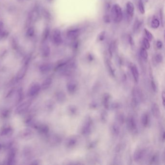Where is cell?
Listing matches in <instances>:
<instances>
[{
	"mask_svg": "<svg viewBox=\"0 0 165 165\" xmlns=\"http://www.w3.org/2000/svg\"><path fill=\"white\" fill-rule=\"evenodd\" d=\"M111 13L112 18L115 22L119 23L122 20V9L118 4H115L113 6L111 9Z\"/></svg>",
	"mask_w": 165,
	"mask_h": 165,
	"instance_id": "6da1fadb",
	"label": "cell"
},
{
	"mask_svg": "<svg viewBox=\"0 0 165 165\" xmlns=\"http://www.w3.org/2000/svg\"><path fill=\"white\" fill-rule=\"evenodd\" d=\"M41 89V85L38 82H34L30 86L27 95L29 97H34L39 92Z\"/></svg>",
	"mask_w": 165,
	"mask_h": 165,
	"instance_id": "7a4b0ae2",
	"label": "cell"
},
{
	"mask_svg": "<svg viewBox=\"0 0 165 165\" xmlns=\"http://www.w3.org/2000/svg\"><path fill=\"white\" fill-rule=\"evenodd\" d=\"M127 125L129 130L133 134L138 133L137 124L134 117L132 115L129 116L127 119Z\"/></svg>",
	"mask_w": 165,
	"mask_h": 165,
	"instance_id": "3957f363",
	"label": "cell"
},
{
	"mask_svg": "<svg viewBox=\"0 0 165 165\" xmlns=\"http://www.w3.org/2000/svg\"><path fill=\"white\" fill-rule=\"evenodd\" d=\"M31 102L30 100H27L23 102H21L15 110V113L17 114H21L25 112L31 106Z\"/></svg>",
	"mask_w": 165,
	"mask_h": 165,
	"instance_id": "277c9868",
	"label": "cell"
},
{
	"mask_svg": "<svg viewBox=\"0 0 165 165\" xmlns=\"http://www.w3.org/2000/svg\"><path fill=\"white\" fill-rule=\"evenodd\" d=\"M92 126L93 123L92 120L90 118L87 119L81 129L82 134L84 136H87L90 134L92 132Z\"/></svg>",
	"mask_w": 165,
	"mask_h": 165,
	"instance_id": "5b68a950",
	"label": "cell"
},
{
	"mask_svg": "<svg viewBox=\"0 0 165 165\" xmlns=\"http://www.w3.org/2000/svg\"><path fill=\"white\" fill-rule=\"evenodd\" d=\"M52 40L54 44L56 46H59L62 43L61 31L58 29H54L52 34Z\"/></svg>",
	"mask_w": 165,
	"mask_h": 165,
	"instance_id": "8992f818",
	"label": "cell"
},
{
	"mask_svg": "<svg viewBox=\"0 0 165 165\" xmlns=\"http://www.w3.org/2000/svg\"><path fill=\"white\" fill-rule=\"evenodd\" d=\"M142 96V95L141 90L138 88H134L132 91V99L133 102L136 106L140 104Z\"/></svg>",
	"mask_w": 165,
	"mask_h": 165,
	"instance_id": "52a82bcc",
	"label": "cell"
},
{
	"mask_svg": "<svg viewBox=\"0 0 165 165\" xmlns=\"http://www.w3.org/2000/svg\"><path fill=\"white\" fill-rule=\"evenodd\" d=\"M67 91L71 94H73L77 91L78 88V84L75 80L69 81L67 84Z\"/></svg>",
	"mask_w": 165,
	"mask_h": 165,
	"instance_id": "ba28073f",
	"label": "cell"
},
{
	"mask_svg": "<svg viewBox=\"0 0 165 165\" xmlns=\"http://www.w3.org/2000/svg\"><path fill=\"white\" fill-rule=\"evenodd\" d=\"M34 135V132L31 129L26 128L22 130L19 133V136L21 139H28L31 138Z\"/></svg>",
	"mask_w": 165,
	"mask_h": 165,
	"instance_id": "9c48e42d",
	"label": "cell"
},
{
	"mask_svg": "<svg viewBox=\"0 0 165 165\" xmlns=\"http://www.w3.org/2000/svg\"><path fill=\"white\" fill-rule=\"evenodd\" d=\"M80 34V30L79 29L75 28L70 29L67 31V36L70 39H76Z\"/></svg>",
	"mask_w": 165,
	"mask_h": 165,
	"instance_id": "30bf717a",
	"label": "cell"
},
{
	"mask_svg": "<svg viewBox=\"0 0 165 165\" xmlns=\"http://www.w3.org/2000/svg\"><path fill=\"white\" fill-rule=\"evenodd\" d=\"M16 161V151L14 149L10 150L8 153V157L6 160V164L7 165H14Z\"/></svg>",
	"mask_w": 165,
	"mask_h": 165,
	"instance_id": "8fae6325",
	"label": "cell"
},
{
	"mask_svg": "<svg viewBox=\"0 0 165 165\" xmlns=\"http://www.w3.org/2000/svg\"><path fill=\"white\" fill-rule=\"evenodd\" d=\"M145 154V151L144 149H141L137 150L134 154V159L135 161L138 162L141 161L144 157Z\"/></svg>",
	"mask_w": 165,
	"mask_h": 165,
	"instance_id": "7c38bea8",
	"label": "cell"
},
{
	"mask_svg": "<svg viewBox=\"0 0 165 165\" xmlns=\"http://www.w3.org/2000/svg\"><path fill=\"white\" fill-rule=\"evenodd\" d=\"M151 110L154 117L156 119H159L161 116V111L159 105L156 103H153L152 106Z\"/></svg>",
	"mask_w": 165,
	"mask_h": 165,
	"instance_id": "4fadbf2b",
	"label": "cell"
},
{
	"mask_svg": "<svg viewBox=\"0 0 165 165\" xmlns=\"http://www.w3.org/2000/svg\"><path fill=\"white\" fill-rule=\"evenodd\" d=\"M126 12L128 18H131L133 17L134 13V6L133 4L130 2L128 1L126 4Z\"/></svg>",
	"mask_w": 165,
	"mask_h": 165,
	"instance_id": "5bb4252c",
	"label": "cell"
},
{
	"mask_svg": "<svg viewBox=\"0 0 165 165\" xmlns=\"http://www.w3.org/2000/svg\"><path fill=\"white\" fill-rule=\"evenodd\" d=\"M41 54L43 57L47 58L49 56L50 54V49L47 45H43L40 49Z\"/></svg>",
	"mask_w": 165,
	"mask_h": 165,
	"instance_id": "9a60e30c",
	"label": "cell"
},
{
	"mask_svg": "<svg viewBox=\"0 0 165 165\" xmlns=\"http://www.w3.org/2000/svg\"><path fill=\"white\" fill-rule=\"evenodd\" d=\"M27 71V65H24L18 71L16 75V79L18 80H22L25 76Z\"/></svg>",
	"mask_w": 165,
	"mask_h": 165,
	"instance_id": "2e32d148",
	"label": "cell"
},
{
	"mask_svg": "<svg viewBox=\"0 0 165 165\" xmlns=\"http://www.w3.org/2000/svg\"><path fill=\"white\" fill-rule=\"evenodd\" d=\"M55 98L58 102L62 103L65 101L67 97L65 93L62 91H58L55 94Z\"/></svg>",
	"mask_w": 165,
	"mask_h": 165,
	"instance_id": "e0dca14e",
	"label": "cell"
},
{
	"mask_svg": "<svg viewBox=\"0 0 165 165\" xmlns=\"http://www.w3.org/2000/svg\"><path fill=\"white\" fill-rule=\"evenodd\" d=\"M13 129L10 126H5L0 130V136H7L11 134Z\"/></svg>",
	"mask_w": 165,
	"mask_h": 165,
	"instance_id": "ac0fdd59",
	"label": "cell"
},
{
	"mask_svg": "<svg viewBox=\"0 0 165 165\" xmlns=\"http://www.w3.org/2000/svg\"><path fill=\"white\" fill-rule=\"evenodd\" d=\"M131 71L135 82H138L139 80V77H140V74L137 67L135 65H132L131 67Z\"/></svg>",
	"mask_w": 165,
	"mask_h": 165,
	"instance_id": "d6986e66",
	"label": "cell"
},
{
	"mask_svg": "<svg viewBox=\"0 0 165 165\" xmlns=\"http://www.w3.org/2000/svg\"><path fill=\"white\" fill-rule=\"evenodd\" d=\"M52 83V79L51 78H48L44 80L41 85V88L43 90H46L48 89L51 85Z\"/></svg>",
	"mask_w": 165,
	"mask_h": 165,
	"instance_id": "ffe728a7",
	"label": "cell"
},
{
	"mask_svg": "<svg viewBox=\"0 0 165 165\" xmlns=\"http://www.w3.org/2000/svg\"><path fill=\"white\" fill-rule=\"evenodd\" d=\"M52 68L51 65L49 63H44L41 65L39 67V71L42 73H47L49 72Z\"/></svg>",
	"mask_w": 165,
	"mask_h": 165,
	"instance_id": "44dd1931",
	"label": "cell"
},
{
	"mask_svg": "<svg viewBox=\"0 0 165 165\" xmlns=\"http://www.w3.org/2000/svg\"><path fill=\"white\" fill-rule=\"evenodd\" d=\"M36 129H37L42 134L45 135L48 134L49 130L48 126L45 124H41V125L38 124Z\"/></svg>",
	"mask_w": 165,
	"mask_h": 165,
	"instance_id": "7402d4cb",
	"label": "cell"
},
{
	"mask_svg": "<svg viewBox=\"0 0 165 165\" xmlns=\"http://www.w3.org/2000/svg\"><path fill=\"white\" fill-rule=\"evenodd\" d=\"M110 95L109 93L104 94L103 97V103L104 106L106 109H109L110 107Z\"/></svg>",
	"mask_w": 165,
	"mask_h": 165,
	"instance_id": "603a6c76",
	"label": "cell"
},
{
	"mask_svg": "<svg viewBox=\"0 0 165 165\" xmlns=\"http://www.w3.org/2000/svg\"><path fill=\"white\" fill-rule=\"evenodd\" d=\"M24 98V95L23 89L22 88H20L17 91V99H16L17 103L19 104L22 101Z\"/></svg>",
	"mask_w": 165,
	"mask_h": 165,
	"instance_id": "cb8c5ba5",
	"label": "cell"
},
{
	"mask_svg": "<svg viewBox=\"0 0 165 165\" xmlns=\"http://www.w3.org/2000/svg\"><path fill=\"white\" fill-rule=\"evenodd\" d=\"M150 117L147 113H144L141 117V123L144 127H147L150 123Z\"/></svg>",
	"mask_w": 165,
	"mask_h": 165,
	"instance_id": "d4e9b609",
	"label": "cell"
},
{
	"mask_svg": "<svg viewBox=\"0 0 165 165\" xmlns=\"http://www.w3.org/2000/svg\"><path fill=\"white\" fill-rule=\"evenodd\" d=\"M77 139L76 138L71 137L67 140L66 142V145L68 148H73L76 146L77 143Z\"/></svg>",
	"mask_w": 165,
	"mask_h": 165,
	"instance_id": "484cf974",
	"label": "cell"
},
{
	"mask_svg": "<svg viewBox=\"0 0 165 165\" xmlns=\"http://www.w3.org/2000/svg\"><path fill=\"white\" fill-rule=\"evenodd\" d=\"M111 131L112 134L114 135L115 136H118L120 133V128L118 124L116 123H113L111 126Z\"/></svg>",
	"mask_w": 165,
	"mask_h": 165,
	"instance_id": "4316f807",
	"label": "cell"
},
{
	"mask_svg": "<svg viewBox=\"0 0 165 165\" xmlns=\"http://www.w3.org/2000/svg\"><path fill=\"white\" fill-rule=\"evenodd\" d=\"M106 64L107 65V67L108 68L109 71L110 73V75H111L112 77H114L115 76V70L114 69L112 66V64L111 63V62L110 61V60L109 59H107L106 61Z\"/></svg>",
	"mask_w": 165,
	"mask_h": 165,
	"instance_id": "83f0119b",
	"label": "cell"
},
{
	"mask_svg": "<svg viewBox=\"0 0 165 165\" xmlns=\"http://www.w3.org/2000/svg\"><path fill=\"white\" fill-rule=\"evenodd\" d=\"M10 44L12 46V48L14 49H16L18 47V39L16 37H13L11 39Z\"/></svg>",
	"mask_w": 165,
	"mask_h": 165,
	"instance_id": "f1b7e54d",
	"label": "cell"
},
{
	"mask_svg": "<svg viewBox=\"0 0 165 165\" xmlns=\"http://www.w3.org/2000/svg\"><path fill=\"white\" fill-rule=\"evenodd\" d=\"M140 55L141 57L145 60H146L148 57V54L146 49L144 47H141L140 49Z\"/></svg>",
	"mask_w": 165,
	"mask_h": 165,
	"instance_id": "f546056e",
	"label": "cell"
},
{
	"mask_svg": "<svg viewBox=\"0 0 165 165\" xmlns=\"http://www.w3.org/2000/svg\"><path fill=\"white\" fill-rule=\"evenodd\" d=\"M160 21L159 20L156 18H154L153 19L151 22V27L153 29H157L160 26Z\"/></svg>",
	"mask_w": 165,
	"mask_h": 165,
	"instance_id": "4dcf8cb0",
	"label": "cell"
},
{
	"mask_svg": "<svg viewBox=\"0 0 165 165\" xmlns=\"http://www.w3.org/2000/svg\"><path fill=\"white\" fill-rule=\"evenodd\" d=\"M142 24V22L138 20H136L133 26V31L135 32L139 31L141 28V25Z\"/></svg>",
	"mask_w": 165,
	"mask_h": 165,
	"instance_id": "1f68e13d",
	"label": "cell"
},
{
	"mask_svg": "<svg viewBox=\"0 0 165 165\" xmlns=\"http://www.w3.org/2000/svg\"><path fill=\"white\" fill-rule=\"evenodd\" d=\"M118 122L120 124H123L125 122V116L122 113H119L117 116Z\"/></svg>",
	"mask_w": 165,
	"mask_h": 165,
	"instance_id": "d6a6232c",
	"label": "cell"
},
{
	"mask_svg": "<svg viewBox=\"0 0 165 165\" xmlns=\"http://www.w3.org/2000/svg\"><path fill=\"white\" fill-rule=\"evenodd\" d=\"M49 34H50V30L49 28H47L45 29L43 33L42 36V40L43 41H45L49 37Z\"/></svg>",
	"mask_w": 165,
	"mask_h": 165,
	"instance_id": "836d02e7",
	"label": "cell"
},
{
	"mask_svg": "<svg viewBox=\"0 0 165 165\" xmlns=\"http://www.w3.org/2000/svg\"><path fill=\"white\" fill-rule=\"evenodd\" d=\"M8 32L6 30L4 29L0 31V40H4L8 37Z\"/></svg>",
	"mask_w": 165,
	"mask_h": 165,
	"instance_id": "e575fe53",
	"label": "cell"
},
{
	"mask_svg": "<svg viewBox=\"0 0 165 165\" xmlns=\"http://www.w3.org/2000/svg\"><path fill=\"white\" fill-rule=\"evenodd\" d=\"M139 10L141 14H144L145 12V7L143 4V2H142V0H140L139 2Z\"/></svg>",
	"mask_w": 165,
	"mask_h": 165,
	"instance_id": "d590c367",
	"label": "cell"
},
{
	"mask_svg": "<svg viewBox=\"0 0 165 165\" xmlns=\"http://www.w3.org/2000/svg\"><path fill=\"white\" fill-rule=\"evenodd\" d=\"M10 115V111L8 110H4L2 111L1 113V117L3 118V119H6L8 118L9 116Z\"/></svg>",
	"mask_w": 165,
	"mask_h": 165,
	"instance_id": "8d00e7d4",
	"label": "cell"
},
{
	"mask_svg": "<svg viewBox=\"0 0 165 165\" xmlns=\"http://www.w3.org/2000/svg\"><path fill=\"white\" fill-rule=\"evenodd\" d=\"M115 44L114 42H112L110 43L109 48V52L110 55V57H112L113 51L115 49Z\"/></svg>",
	"mask_w": 165,
	"mask_h": 165,
	"instance_id": "74e56055",
	"label": "cell"
},
{
	"mask_svg": "<svg viewBox=\"0 0 165 165\" xmlns=\"http://www.w3.org/2000/svg\"><path fill=\"white\" fill-rule=\"evenodd\" d=\"M68 111L71 115H75L78 112V110L75 106H71L68 107Z\"/></svg>",
	"mask_w": 165,
	"mask_h": 165,
	"instance_id": "f35d334b",
	"label": "cell"
},
{
	"mask_svg": "<svg viewBox=\"0 0 165 165\" xmlns=\"http://www.w3.org/2000/svg\"><path fill=\"white\" fill-rule=\"evenodd\" d=\"M35 29L32 27H29L27 30L26 34L27 36L29 37H32L35 35Z\"/></svg>",
	"mask_w": 165,
	"mask_h": 165,
	"instance_id": "ab89813d",
	"label": "cell"
},
{
	"mask_svg": "<svg viewBox=\"0 0 165 165\" xmlns=\"http://www.w3.org/2000/svg\"><path fill=\"white\" fill-rule=\"evenodd\" d=\"M144 32H145V34L146 35V36L147 37V39L149 40V41H151L153 39V36L152 35V34L147 29H146L145 28L144 29Z\"/></svg>",
	"mask_w": 165,
	"mask_h": 165,
	"instance_id": "60d3db41",
	"label": "cell"
},
{
	"mask_svg": "<svg viewBox=\"0 0 165 165\" xmlns=\"http://www.w3.org/2000/svg\"><path fill=\"white\" fill-rule=\"evenodd\" d=\"M143 44L144 47L146 49H149L150 48V43L148 39H147L146 38H144L143 39Z\"/></svg>",
	"mask_w": 165,
	"mask_h": 165,
	"instance_id": "b9f144b4",
	"label": "cell"
},
{
	"mask_svg": "<svg viewBox=\"0 0 165 165\" xmlns=\"http://www.w3.org/2000/svg\"><path fill=\"white\" fill-rule=\"evenodd\" d=\"M155 60L157 63H161L163 61V56L160 54V53H158L157 54L155 57Z\"/></svg>",
	"mask_w": 165,
	"mask_h": 165,
	"instance_id": "7bdbcfd3",
	"label": "cell"
},
{
	"mask_svg": "<svg viewBox=\"0 0 165 165\" xmlns=\"http://www.w3.org/2000/svg\"><path fill=\"white\" fill-rule=\"evenodd\" d=\"M105 35H106V32L105 31L101 32L98 35V38H97L98 40L99 41H103L105 37Z\"/></svg>",
	"mask_w": 165,
	"mask_h": 165,
	"instance_id": "ee69618b",
	"label": "cell"
},
{
	"mask_svg": "<svg viewBox=\"0 0 165 165\" xmlns=\"http://www.w3.org/2000/svg\"><path fill=\"white\" fill-rule=\"evenodd\" d=\"M160 20L161 22V24L162 25V27H164V11L163 9H161L160 11Z\"/></svg>",
	"mask_w": 165,
	"mask_h": 165,
	"instance_id": "f6af8a7d",
	"label": "cell"
},
{
	"mask_svg": "<svg viewBox=\"0 0 165 165\" xmlns=\"http://www.w3.org/2000/svg\"><path fill=\"white\" fill-rule=\"evenodd\" d=\"M121 107V104L119 103H117V102H115V103H114L112 104H111V108L113 109V110H117V109H118L119 108H120Z\"/></svg>",
	"mask_w": 165,
	"mask_h": 165,
	"instance_id": "bcb514c9",
	"label": "cell"
},
{
	"mask_svg": "<svg viewBox=\"0 0 165 165\" xmlns=\"http://www.w3.org/2000/svg\"><path fill=\"white\" fill-rule=\"evenodd\" d=\"M158 157V156H157V154H155L153 155L150 160V162H151L150 164H155V162H156L157 161Z\"/></svg>",
	"mask_w": 165,
	"mask_h": 165,
	"instance_id": "7dc6e473",
	"label": "cell"
},
{
	"mask_svg": "<svg viewBox=\"0 0 165 165\" xmlns=\"http://www.w3.org/2000/svg\"><path fill=\"white\" fill-rule=\"evenodd\" d=\"M15 92V89L14 88H12L11 89H10L9 91V92H8V93H7L6 97H10L12 96V95L14 94Z\"/></svg>",
	"mask_w": 165,
	"mask_h": 165,
	"instance_id": "c3c4849f",
	"label": "cell"
},
{
	"mask_svg": "<svg viewBox=\"0 0 165 165\" xmlns=\"http://www.w3.org/2000/svg\"><path fill=\"white\" fill-rule=\"evenodd\" d=\"M107 113L106 111H103L101 114V119L103 122H105L107 121Z\"/></svg>",
	"mask_w": 165,
	"mask_h": 165,
	"instance_id": "681fc988",
	"label": "cell"
},
{
	"mask_svg": "<svg viewBox=\"0 0 165 165\" xmlns=\"http://www.w3.org/2000/svg\"><path fill=\"white\" fill-rule=\"evenodd\" d=\"M47 107L48 109H49L50 110H52L54 108V103L53 102H52L51 101H49V103H48L47 104Z\"/></svg>",
	"mask_w": 165,
	"mask_h": 165,
	"instance_id": "f907efd6",
	"label": "cell"
},
{
	"mask_svg": "<svg viewBox=\"0 0 165 165\" xmlns=\"http://www.w3.org/2000/svg\"><path fill=\"white\" fill-rule=\"evenodd\" d=\"M103 20L106 23H109L110 22V18L109 16L105 15L103 17Z\"/></svg>",
	"mask_w": 165,
	"mask_h": 165,
	"instance_id": "816d5d0a",
	"label": "cell"
},
{
	"mask_svg": "<svg viewBox=\"0 0 165 165\" xmlns=\"http://www.w3.org/2000/svg\"><path fill=\"white\" fill-rule=\"evenodd\" d=\"M128 41L129 43L130 44V45L133 47L135 45V41L133 39V38L131 37V36H129L128 37Z\"/></svg>",
	"mask_w": 165,
	"mask_h": 165,
	"instance_id": "f5cc1de1",
	"label": "cell"
},
{
	"mask_svg": "<svg viewBox=\"0 0 165 165\" xmlns=\"http://www.w3.org/2000/svg\"><path fill=\"white\" fill-rule=\"evenodd\" d=\"M156 47L158 49H161L163 47V43L160 40H158L156 42Z\"/></svg>",
	"mask_w": 165,
	"mask_h": 165,
	"instance_id": "db71d44e",
	"label": "cell"
},
{
	"mask_svg": "<svg viewBox=\"0 0 165 165\" xmlns=\"http://www.w3.org/2000/svg\"><path fill=\"white\" fill-rule=\"evenodd\" d=\"M151 85H152V87L153 91L154 92H156V84H155V82L153 80H152V81H151Z\"/></svg>",
	"mask_w": 165,
	"mask_h": 165,
	"instance_id": "11a10c76",
	"label": "cell"
},
{
	"mask_svg": "<svg viewBox=\"0 0 165 165\" xmlns=\"http://www.w3.org/2000/svg\"><path fill=\"white\" fill-rule=\"evenodd\" d=\"M165 92L163 91L162 93V100H163V105L164 107H165Z\"/></svg>",
	"mask_w": 165,
	"mask_h": 165,
	"instance_id": "9f6ffc18",
	"label": "cell"
},
{
	"mask_svg": "<svg viewBox=\"0 0 165 165\" xmlns=\"http://www.w3.org/2000/svg\"><path fill=\"white\" fill-rule=\"evenodd\" d=\"M121 145L120 144H119L116 146V148H115V152L116 153H119L121 151Z\"/></svg>",
	"mask_w": 165,
	"mask_h": 165,
	"instance_id": "6f0895ef",
	"label": "cell"
},
{
	"mask_svg": "<svg viewBox=\"0 0 165 165\" xmlns=\"http://www.w3.org/2000/svg\"><path fill=\"white\" fill-rule=\"evenodd\" d=\"M31 164H34V165H39L40 164V163H39V160H34L32 161V163H31Z\"/></svg>",
	"mask_w": 165,
	"mask_h": 165,
	"instance_id": "680465c9",
	"label": "cell"
},
{
	"mask_svg": "<svg viewBox=\"0 0 165 165\" xmlns=\"http://www.w3.org/2000/svg\"><path fill=\"white\" fill-rule=\"evenodd\" d=\"M161 140L163 141L165 140V132L164 131H163V132L161 133Z\"/></svg>",
	"mask_w": 165,
	"mask_h": 165,
	"instance_id": "91938a15",
	"label": "cell"
},
{
	"mask_svg": "<svg viewBox=\"0 0 165 165\" xmlns=\"http://www.w3.org/2000/svg\"><path fill=\"white\" fill-rule=\"evenodd\" d=\"M88 59H89V60L90 61H92L93 60V57H92V54H89V55H88Z\"/></svg>",
	"mask_w": 165,
	"mask_h": 165,
	"instance_id": "94428289",
	"label": "cell"
},
{
	"mask_svg": "<svg viewBox=\"0 0 165 165\" xmlns=\"http://www.w3.org/2000/svg\"><path fill=\"white\" fill-rule=\"evenodd\" d=\"M1 149H2V145H1V144H0V150H1Z\"/></svg>",
	"mask_w": 165,
	"mask_h": 165,
	"instance_id": "6125c7cd",
	"label": "cell"
}]
</instances>
